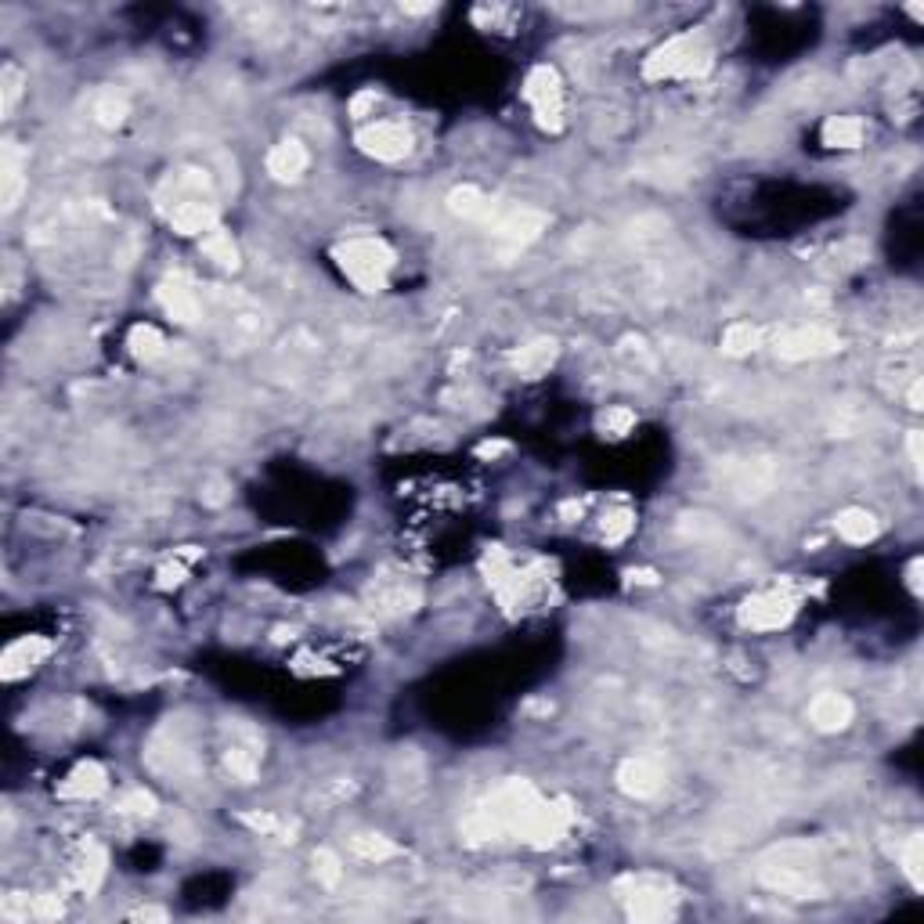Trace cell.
I'll return each mask as SVG.
<instances>
[{"mask_svg":"<svg viewBox=\"0 0 924 924\" xmlns=\"http://www.w3.org/2000/svg\"><path fill=\"white\" fill-rule=\"evenodd\" d=\"M665 784V769L654 758H625L618 766V787L629 798H654Z\"/></svg>","mask_w":924,"mask_h":924,"instance_id":"cell-13","label":"cell"},{"mask_svg":"<svg viewBox=\"0 0 924 924\" xmlns=\"http://www.w3.org/2000/svg\"><path fill=\"white\" fill-rule=\"evenodd\" d=\"M242 823H246V827H253L257 834H275V838H282V841H293V823H282L278 816L250 813V816H242Z\"/></svg>","mask_w":924,"mask_h":924,"instance_id":"cell-36","label":"cell"},{"mask_svg":"<svg viewBox=\"0 0 924 924\" xmlns=\"http://www.w3.org/2000/svg\"><path fill=\"white\" fill-rule=\"evenodd\" d=\"M524 98L535 112V123L549 134L564 127V87L553 65H535L524 80Z\"/></svg>","mask_w":924,"mask_h":924,"instance_id":"cell-5","label":"cell"},{"mask_svg":"<svg viewBox=\"0 0 924 924\" xmlns=\"http://www.w3.org/2000/svg\"><path fill=\"white\" fill-rule=\"evenodd\" d=\"M838 351L841 340L831 329H820V325H798V329H784L777 336V354L784 361H813Z\"/></svg>","mask_w":924,"mask_h":924,"instance_id":"cell-11","label":"cell"},{"mask_svg":"<svg viewBox=\"0 0 924 924\" xmlns=\"http://www.w3.org/2000/svg\"><path fill=\"white\" fill-rule=\"evenodd\" d=\"M618 892L625 899L632 921H672L675 917V896H668V888L661 881L650 878H625L618 881Z\"/></svg>","mask_w":924,"mask_h":924,"instance_id":"cell-7","label":"cell"},{"mask_svg":"<svg viewBox=\"0 0 924 924\" xmlns=\"http://www.w3.org/2000/svg\"><path fill=\"white\" fill-rule=\"evenodd\" d=\"M127 347L138 361H156L159 354L167 351V340H163V333L152 329V325H134L127 336Z\"/></svg>","mask_w":924,"mask_h":924,"instance_id":"cell-29","label":"cell"},{"mask_svg":"<svg viewBox=\"0 0 924 924\" xmlns=\"http://www.w3.org/2000/svg\"><path fill=\"white\" fill-rule=\"evenodd\" d=\"M120 809H123V813H134V816H152L159 809V802H156V795H152V791L138 787V791H130V795L123 798Z\"/></svg>","mask_w":924,"mask_h":924,"instance_id":"cell-38","label":"cell"},{"mask_svg":"<svg viewBox=\"0 0 924 924\" xmlns=\"http://www.w3.org/2000/svg\"><path fill=\"white\" fill-rule=\"evenodd\" d=\"M156 296H159V307L167 311L174 322H181V325H192V322H199V315H203V304H199V293L192 289V282L188 278H181V275H167L163 282H159V289H156Z\"/></svg>","mask_w":924,"mask_h":924,"instance_id":"cell-12","label":"cell"},{"mask_svg":"<svg viewBox=\"0 0 924 924\" xmlns=\"http://www.w3.org/2000/svg\"><path fill=\"white\" fill-rule=\"evenodd\" d=\"M134 921H167V910H156V906H145V910H134Z\"/></svg>","mask_w":924,"mask_h":924,"instance_id":"cell-44","label":"cell"},{"mask_svg":"<svg viewBox=\"0 0 924 924\" xmlns=\"http://www.w3.org/2000/svg\"><path fill=\"white\" fill-rule=\"evenodd\" d=\"M549 217L538 210H517L509 213V217H502L499 224H495V235L506 242H513V246H527V242H535L542 231H546Z\"/></svg>","mask_w":924,"mask_h":924,"instance_id":"cell-19","label":"cell"},{"mask_svg":"<svg viewBox=\"0 0 924 924\" xmlns=\"http://www.w3.org/2000/svg\"><path fill=\"white\" fill-rule=\"evenodd\" d=\"M224 766H228V773L235 780L253 784L260 773V744H231V748L224 751Z\"/></svg>","mask_w":924,"mask_h":924,"instance_id":"cell-26","label":"cell"},{"mask_svg":"<svg viewBox=\"0 0 924 924\" xmlns=\"http://www.w3.org/2000/svg\"><path fill=\"white\" fill-rule=\"evenodd\" d=\"M758 878L766 881L773 892H784V896H795V899H820L823 896L813 852L805 849V845H798V841L780 845V849H773L769 856H762V863H758Z\"/></svg>","mask_w":924,"mask_h":924,"instance_id":"cell-2","label":"cell"},{"mask_svg":"<svg viewBox=\"0 0 924 924\" xmlns=\"http://www.w3.org/2000/svg\"><path fill=\"white\" fill-rule=\"evenodd\" d=\"M351 852L365 863H383L398 856V845L383 834H351Z\"/></svg>","mask_w":924,"mask_h":924,"instance_id":"cell-28","label":"cell"},{"mask_svg":"<svg viewBox=\"0 0 924 924\" xmlns=\"http://www.w3.org/2000/svg\"><path fill=\"white\" fill-rule=\"evenodd\" d=\"M852 715H856L852 701L845 693H834V690L816 693L813 704H809V722H813L820 733H841L852 722Z\"/></svg>","mask_w":924,"mask_h":924,"instance_id":"cell-16","label":"cell"},{"mask_svg":"<svg viewBox=\"0 0 924 924\" xmlns=\"http://www.w3.org/2000/svg\"><path fill=\"white\" fill-rule=\"evenodd\" d=\"M629 578H632V582H643V585H654V582H657L654 571H632Z\"/></svg>","mask_w":924,"mask_h":924,"instance_id":"cell-48","label":"cell"},{"mask_svg":"<svg viewBox=\"0 0 924 924\" xmlns=\"http://www.w3.org/2000/svg\"><path fill=\"white\" fill-rule=\"evenodd\" d=\"M571 823H574L571 802H564V798H560V802H546V798H542V805L531 813V820H527V827H524V841L531 849H553V845H560V841L567 838Z\"/></svg>","mask_w":924,"mask_h":924,"instance_id":"cell-10","label":"cell"},{"mask_svg":"<svg viewBox=\"0 0 924 924\" xmlns=\"http://www.w3.org/2000/svg\"><path fill=\"white\" fill-rule=\"evenodd\" d=\"M906 452H910L914 470H921V430H910V437H906Z\"/></svg>","mask_w":924,"mask_h":924,"instance_id":"cell-41","label":"cell"},{"mask_svg":"<svg viewBox=\"0 0 924 924\" xmlns=\"http://www.w3.org/2000/svg\"><path fill=\"white\" fill-rule=\"evenodd\" d=\"M203 499L210 502V506H221L228 495H224V484L221 481H213V484H206V491H203Z\"/></svg>","mask_w":924,"mask_h":924,"instance_id":"cell-43","label":"cell"},{"mask_svg":"<svg viewBox=\"0 0 924 924\" xmlns=\"http://www.w3.org/2000/svg\"><path fill=\"white\" fill-rule=\"evenodd\" d=\"M170 224H174L177 235H199L203 239L206 231L217 228V210L203 199H181L170 210Z\"/></svg>","mask_w":924,"mask_h":924,"instance_id":"cell-18","label":"cell"},{"mask_svg":"<svg viewBox=\"0 0 924 924\" xmlns=\"http://www.w3.org/2000/svg\"><path fill=\"white\" fill-rule=\"evenodd\" d=\"M708 69H712V47L704 44L701 33H679L643 62L647 80H693Z\"/></svg>","mask_w":924,"mask_h":924,"instance_id":"cell-3","label":"cell"},{"mask_svg":"<svg viewBox=\"0 0 924 924\" xmlns=\"http://www.w3.org/2000/svg\"><path fill=\"white\" fill-rule=\"evenodd\" d=\"M867 141V123L860 116H831L823 123V145L827 148H841V152H852Z\"/></svg>","mask_w":924,"mask_h":924,"instance_id":"cell-22","label":"cell"},{"mask_svg":"<svg viewBox=\"0 0 924 924\" xmlns=\"http://www.w3.org/2000/svg\"><path fill=\"white\" fill-rule=\"evenodd\" d=\"M33 917H37V921H58V917H62V899L37 896L33 899Z\"/></svg>","mask_w":924,"mask_h":924,"instance_id":"cell-40","label":"cell"},{"mask_svg":"<svg viewBox=\"0 0 924 924\" xmlns=\"http://www.w3.org/2000/svg\"><path fill=\"white\" fill-rule=\"evenodd\" d=\"M19 94H22V73L15 65H4V73H0V112H4V116L15 109Z\"/></svg>","mask_w":924,"mask_h":924,"instance_id":"cell-35","label":"cell"},{"mask_svg":"<svg viewBox=\"0 0 924 924\" xmlns=\"http://www.w3.org/2000/svg\"><path fill=\"white\" fill-rule=\"evenodd\" d=\"M542 795L527 780H506L484 805H477L466 823H462V838L470 845H484V841H502V838H524V827L531 820Z\"/></svg>","mask_w":924,"mask_h":924,"instance_id":"cell-1","label":"cell"},{"mask_svg":"<svg viewBox=\"0 0 924 924\" xmlns=\"http://www.w3.org/2000/svg\"><path fill=\"white\" fill-rule=\"evenodd\" d=\"M358 148L379 163H398L412 152V130L398 120H379L358 130Z\"/></svg>","mask_w":924,"mask_h":924,"instance_id":"cell-9","label":"cell"},{"mask_svg":"<svg viewBox=\"0 0 924 924\" xmlns=\"http://www.w3.org/2000/svg\"><path fill=\"white\" fill-rule=\"evenodd\" d=\"M834 527H838V535L845 538V542H852V546H867V542H874L881 531L878 517L870 513V509H841L838 517H834Z\"/></svg>","mask_w":924,"mask_h":924,"instance_id":"cell-20","label":"cell"},{"mask_svg":"<svg viewBox=\"0 0 924 924\" xmlns=\"http://www.w3.org/2000/svg\"><path fill=\"white\" fill-rule=\"evenodd\" d=\"M105 870H109V852H105L102 845L87 841L84 856H80V863H76V888H80L84 896H94L105 881Z\"/></svg>","mask_w":924,"mask_h":924,"instance_id":"cell-24","label":"cell"},{"mask_svg":"<svg viewBox=\"0 0 924 924\" xmlns=\"http://www.w3.org/2000/svg\"><path fill=\"white\" fill-rule=\"evenodd\" d=\"M632 527H636V513L632 509H610L607 517H603V538L607 542H625L632 535Z\"/></svg>","mask_w":924,"mask_h":924,"instance_id":"cell-33","label":"cell"},{"mask_svg":"<svg viewBox=\"0 0 924 924\" xmlns=\"http://www.w3.org/2000/svg\"><path fill=\"white\" fill-rule=\"evenodd\" d=\"M372 105H376V91H365V94H358V98H354V102H351V116H365V112H369Z\"/></svg>","mask_w":924,"mask_h":924,"instance_id":"cell-42","label":"cell"},{"mask_svg":"<svg viewBox=\"0 0 924 924\" xmlns=\"http://www.w3.org/2000/svg\"><path fill=\"white\" fill-rule=\"evenodd\" d=\"M185 574H188L185 560H170V564H163L156 571V585L159 589H177V585L185 582Z\"/></svg>","mask_w":924,"mask_h":924,"instance_id":"cell-39","label":"cell"},{"mask_svg":"<svg viewBox=\"0 0 924 924\" xmlns=\"http://www.w3.org/2000/svg\"><path fill=\"white\" fill-rule=\"evenodd\" d=\"M22 192H26V152L19 141H4L0 148V203L4 213L19 206Z\"/></svg>","mask_w":924,"mask_h":924,"instance_id":"cell-14","label":"cell"},{"mask_svg":"<svg viewBox=\"0 0 924 924\" xmlns=\"http://www.w3.org/2000/svg\"><path fill=\"white\" fill-rule=\"evenodd\" d=\"M636 426V412L632 408H607L600 416V430L607 437H625Z\"/></svg>","mask_w":924,"mask_h":924,"instance_id":"cell-34","label":"cell"},{"mask_svg":"<svg viewBox=\"0 0 924 924\" xmlns=\"http://www.w3.org/2000/svg\"><path fill=\"white\" fill-rule=\"evenodd\" d=\"M47 654H51V643H47L44 636L15 639V643L4 650V657H0V675H4L8 683H15V679H22V675L33 672Z\"/></svg>","mask_w":924,"mask_h":924,"instance_id":"cell-15","label":"cell"},{"mask_svg":"<svg viewBox=\"0 0 924 924\" xmlns=\"http://www.w3.org/2000/svg\"><path fill=\"white\" fill-rule=\"evenodd\" d=\"M795 596L787 589H769V592H755V596H748V600L740 603L737 618L744 629L751 632H773V629H784V625H791V618H795Z\"/></svg>","mask_w":924,"mask_h":924,"instance_id":"cell-6","label":"cell"},{"mask_svg":"<svg viewBox=\"0 0 924 924\" xmlns=\"http://www.w3.org/2000/svg\"><path fill=\"white\" fill-rule=\"evenodd\" d=\"M109 787V773L98 762H80V766L69 773V777L58 784V795L73 798V802H87V798H98Z\"/></svg>","mask_w":924,"mask_h":924,"instance_id":"cell-17","label":"cell"},{"mask_svg":"<svg viewBox=\"0 0 924 924\" xmlns=\"http://www.w3.org/2000/svg\"><path fill=\"white\" fill-rule=\"evenodd\" d=\"M556 354H560L556 340H531L527 347H520V351L513 354V365H517L520 376L538 379V376H546V372L553 369Z\"/></svg>","mask_w":924,"mask_h":924,"instance_id":"cell-23","label":"cell"},{"mask_svg":"<svg viewBox=\"0 0 924 924\" xmlns=\"http://www.w3.org/2000/svg\"><path fill=\"white\" fill-rule=\"evenodd\" d=\"M906 401H910V408H914V412H921V408H924V405H921V401H924L921 379H914V383H910V390H906Z\"/></svg>","mask_w":924,"mask_h":924,"instance_id":"cell-45","label":"cell"},{"mask_svg":"<svg viewBox=\"0 0 924 924\" xmlns=\"http://www.w3.org/2000/svg\"><path fill=\"white\" fill-rule=\"evenodd\" d=\"M127 112H130L127 98L116 91H102L98 94V102H94V116H98L102 127H120V123L127 120Z\"/></svg>","mask_w":924,"mask_h":924,"instance_id":"cell-32","label":"cell"},{"mask_svg":"<svg viewBox=\"0 0 924 924\" xmlns=\"http://www.w3.org/2000/svg\"><path fill=\"white\" fill-rule=\"evenodd\" d=\"M434 8H437V4H405L408 15H430Z\"/></svg>","mask_w":924,"mask_h":924,"instance_id":"cell-47","label":"cell"},{"mask_svg":"<svg viewBox=\"0 0 924 924\" xmlns=\"http://www.w3.org/2000/svg\"><path fill=\"white\" fill-rule=\"evenodd\" d=\"M199 250H203L206 260H213L217 268H224V271L239 268V246L231 239V231H224V228L206 231L203 239H199Z\"/></svg>","mask_w":924,"mask_h":924,"instance_id":"cell-25","label":"cell"},{"mask_svg":"<svg viewBox=\"0 0 924 924\" xmlns=\"http://www.w3.org/2000/svg\"><path fill=\"white\" fill-rule=\"evenodd\" d=\"M899 863H903V874L910 878L914 888H924V838L921 834H910L899 849Z\"/></svg>","mask_w":924,"mask_h":924,"instance_id":"cell-31","label":"cell"},{"mask_svg":"<svg viewBox=\"0 0 924 924\" xmlns=\"http://www.w3.org/2000/svg\"><path fill=\"white\" fill-rule=\"evenodd\" d=\"M448 210H452L455 217L477 221V217H484V213H488V195H484L481 188L462 185V188H455V192L448 195Z\"/></svg>","mask_w":924,"mask_h":924,"instance_id":"cell-30","label":"cell"},{"mask_svg":"<svg viewBox=\"0 0 924 924\" xmlns=\"http://www.w3.org/2000/svg\"><path fill=\"white\" fill-rule=\"evenodd\" d=\"M762 343V329L751 322H733L726 333H722V354H730V358H744V354H751Z\"/></svg>","mask_w":924,"mask_h":924,"instance_id":"cell-27","label":"cell"},{"mask_svg":"<svg viewBox=\"0 0 924 924\" xmlns=\"http://www.w3.org/2000/svg\"><path fill=\"white\" fill-rule=\"evenodd\" d=\"M315 878L322 881L325 888H336V885L343 881L340 860H336V856H333L329 849H318V852H315Z\"/></svg>","mask_w":924,"mask_h":924,"instance_id":"cell-37","label":"cell"},{"mask_svg":"<svg viewBox=\"0 0 924 924\" xmlns=\"http://www.w3.org/2000/svg\"><path fill=\"white\" fill-rule=\"evenodd\" d=\"M145 758H148V766L156 769V773H163V777H174V780L199 777V758H195V751L170 730L156 733V740L148 744Z\"/></svg>","mask_w":924,"mask_h":924,"instance_id":"cell-8","label":"cell"},{"mask_svg":"<svg viewBox=\"0 0 924 924\" xmlns=\"http://www.w3.org/2000/svg\"><path fill=\"white\" fill-rule=\"evenodd\" d=\"M333 260L361 293H379V289H387V275L394 268V250L387 242L361 235V239L340 242L333 250Z\"/></svg>","mask_w":924,"mask_h":924,"instance_id":"cell-4","label":"cell"},{"mask_svg":"<svg viewBox=\"0 0 924 924\" xmlns=\"http://www.w3.org/2000/svg\"><path fill=\"white\" fill-rule=\"evenodd\" d=\"M910 589L921 592V560H914V564H910Z\"/></svg>","mask_w":924,"mask_h":924,"instance_id":"cell-46","label":"cell"},{"mask_svg":"<svg viewBox=\"0 0 924 924\" xmlns=\"http://www.w3.org/2000/svg\"><path fill=\"white\" fill-rule=\"evenodd\" d=\"M307 170V148L300 141H282L268 152V174L275 181H296Z\"/></svg>","mask_w":924,"mask_h":924,"instance_id":"cell-21","label":"cell"}]
</instances>
